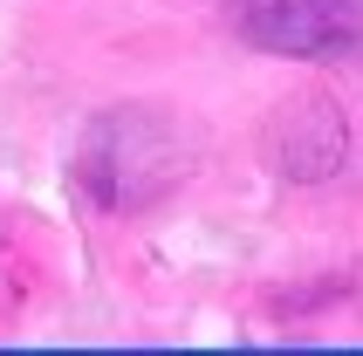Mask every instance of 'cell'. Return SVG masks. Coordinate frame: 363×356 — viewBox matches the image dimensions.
Returning <instances> with one entry per match:
<instances>
[{"instance_id": "obj_1", "label": "cell", "mask_w": 363, "mask_h": 356, "mask_svg": "<svg viewBox=\"0 0 363 356\" xmlns=\"http://www.w3.org/2000/svg\"><path fill=\"white\" fill-rule=\"evenodd\" d=\"M76 178L110 213H144L185 178V130L164 110L123 103V110H110V117H96L82 130Z\"/></svg>"}, {"instance_id": "obj_2", "label": "cell", "mask_w": 363, "mask_h": 356, "mask_svg": "<svg viewBox=\"0 0 363 356\" xmlns=\"http://www.w3.org/2000/svg\"><path fill=\"white\" fill-rule=\"evenodd\" d=\"M233 35L261 55L363 69V0H233Z\"/></svg>"}, {"instance_id": "obj_3", "label": "cell", "mask_w": 363, "mask_h": 356, "mask_svg": "<svg viewBox=\"0 0 363 356\" xmlns=\"http://www.w3.org/2000/svg\"><path fill=\"white\" fill-rule=\"evenodd\" d=\"M343 151H350V123L323 89L288 96L274 110V123H267V165L281 178H295V185H315V178L343 172Z\"/></svg>"}]
</instances>
